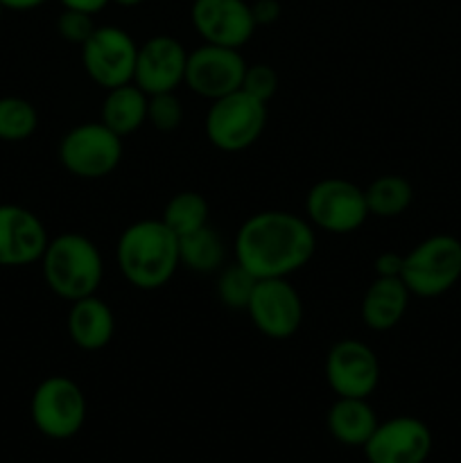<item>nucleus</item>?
Masks as SVG:
<instances>
[{
    "mask_svg": "<svg viewBox=\"0 0 461 463\" xmlns=\"http://www.w3.org/2000/svg\"><path fill=\"white\" fill-rule=\"evenodd\" d=\"M315 251V226L289 211L253 213L233 240L235 262L258 280L289 279L312 260Z\"/></svg>",
    "mask_w": 461,
    "mask_h": 463,
    "instance_id": "nucleus-1",
    "label": "nucleus"
},
{
    "mask_svg": "<svg viewBox=\"0 0 461 463\" xmlns=\"http://www.w3.org/2000/svg\"><path fill=\"white\" fill-rule=\"evenodd\" d=\"M116 262L131 288L140 292L161 289L181 267L179 238L163 220H138L118 238Z\"/></svg>",
    "mask_w": 461,
    "mask_h": 463,
    "instance_id": "nucleus-2",
    "label": "nucleus"
},
{
    "mask_svg": "<svg viewBox=\"0 0 461 463\" xmlns=\"http://www.w3.org/2000/svg\"><path fill=\"white\" fill-rule=\"evenodd\" d=\"M39 262L50 292L68 303L98 294L104 280V260L98 244L75 231L50 240Z\"/></svg>",
    "mask_w": 461,
    "mask_h": 463,
    "instance_id": "nucleus-3",
    "label": "nucleus"
},
{
    "mask_svg": "<svg viewBox=\"0 0 461 463\" xmlns=\"http://www.w3.org/2000/svg\"><path fill=\"white\" fill-rule=\"evenodd\" d=\"M400 279L411 297L434 298L450 292L461 279V240L438 233L416 244L405 256Z\"/></svg>",
    "mask_w": 461,
    "mask_h": 463,
    "instance_id": "nucleus-4",
    "label": "nucleus"
},
{
    "mask_svg": "<svg viewBox=\"0 0 461 463\" xmlns=\"http://www.w3.org/2000/svg\"><path fill=\"white\" fill-rule=\"evenodd\" d=\"M265 127L267 104L242 89L220 99H212L206 118H203V131H206L208 143L226 154L244 152L256 145Z\"/></svg>",
    "mask_w": 461,
    "mask_h": 463,
    "instance_id": "nucleus-5",
    "label": "nucleus"
},
{
    "mask_svg": "<svg viewBox=\"0 0 461 463\" xmlns=\"http://www.w3.org/2000/svg\"><path fill=\"white\" fill-rule=\"evenodd\" d=\"M30 416L43 437L52 441L72 439L86 423L84 392L68 375H50L32 393Z\"/></svg>",
    "mask_w": 461,
    "mask_h": 463,
    "instance_id": "nucleus-6",
    "label": "nucleus"
},
{
    "mask_svg": "<svg viewBox=\"0 0 461 463\" xmlns=\"http://www.w3.org/2000/svg\"><path fill=\"white\" fill-rule=\"evenodd\" d=\"M122 138L104 122H81L59 140V163L77 179H104L122 161Z\"/></svg>",
    "mask_w": 461,
    "mask_h": 463,
    "instance_id": "nucleus-7",
    "label": "nucleus"
},
{
    "mask_svg": "<svg viewBox=\"0 0 461 463\" xmlns=\"http://www.w3.org/2000/svg\"><path fill=\"white\" fill-rule=\"evenodd\" d=\"M307 222L333 235L355 233L369 220L364 188L342 176L316 181L306 197Z\"/></svg>",
    "mask_w": 461,
    "mask_h": 463,
    "instance_id": "nucleus-8",
    "label": "nucleus"
},
{
    "mask_svg": "<svg viewBox=\"0 0 461 463\" xmlns=\"http://www.w3.org/2000/svg\"><path fill=\"white\" fill-rule=\"evenodd\" d=\"M80 48L84 72L99 89L108 90L134 81L138 43L127 30L118 25H98Z\"/></svg>",
    "mask_w": 461,
    "mask_h": 463,
    "instance_id": "nucleus-9",
    "label": "nucleus"
},
{
    "mask_svg": "<svg viewBox=\"0 0 461 463\" xmlns=\"http://www.w3.org/2000/svg\"><path fill=\"white\" fill-rule=\"evenodd\" d=\"M249 319L269 339H289L303 326V298L289 279H262L247 306Z\"/></svg>",
    "mask_w": 461,
    "mask_h": 463,
    "instance_id": "nucleus-10",
    "label": "nucleus"
},
{
    "mask_svg": "<svg viewBox=\"0 0 461 463\" xmlns=\"http://www.w3.org/2000/svg\"><path fill=\"white\" fill-rule=\"evenodd\" d=\"M247 66V59L240 50L203 43L188 52L183 84L199 98L212 102L242 89Z\"/></svg>",
    "mask_w": 461,
    "mask_h": 463,
    "instance_id": "nucleus-11",
    "label": "nucleus"
},
{
    "mask_svg": "<svg viewBox=\"0 0 461 463\" xmlns=\"http://www.w3.org/2000/svg\"><path fill=\"white\" fill-rule=\"evenodd\" d=\"M325 380L337 398H371L380 384L378 355L360 339H339L325 355Z\"/></svg>",
    "mask_w": 461,
    "mask_h": 463,
    "instance_id": "nucleus-12",
    "label": "nucleus"
},
{
    "mask_svg": "<svg viewBox=\"0 0 461 463\" xmlns=\"http://www.w3.org/2000/svg\"><path fill=\"white\" fill-rule=\"evenodd\" d=\"M369 463H425L432 452V432L414 416H396L378 423L362 448Z\"/></svg>",
    "mask_w": 461,
    "mask_h": 463,
    "instance_id": "nucleus-13",
    "label": "nucleus"
},
{
    "mask_svg": "<svg viewBox=\"0 0 461 463\" xmlns=\"http://www.w3.org/2000/svg\"><path fill=\"white\" fill-rule=\"evenodd\" d=\"M190 21L203 43L235 50L247 45L258 27L247 0H194Z\"/></svg>",
    "mask_w": 461,
    "mask_h": 463,
    "instance_id": "nucleus-14",
    "label": "nucleus"
},
{
    "mask_svg": "<svg viewBox=\"0 0 461 463\" xmlns=\"http://www.w3.org/2000/svg\"><path fill=\"white\" fill-rule=\"evenodd\" d=\"M188 50L170 34H156L138 45L134 84L147 95L174 93L185 81Z\"/></svg>",
    "mask_w": 461,
    "mask_h": 463,
    "instance_id": "nucleus-15",
    "label": "nucleus"
},
{
    "mask_svg": "<svg viewBox=\"0 0 461 463\" xmlns=\"http://www.w3.org/2000/svg\"><path fill=\"white\" fill-rule=\"evenodd\" d=\"M50 238L36 213L18 203H0V267L39 262Z\"/></svg>",
    "mask_w": 461,
    "mask_h": 463,
    "instance_id": "nucleus-16",
    "label": "nucleus"
},
{
    "mask_svg": "<svg viewBox=\"0 0 461 463\" xmlns=\"http://www.w3.org/2000/svg\"><path fill=\"white\" fill-rule=\"evenodd\" d=\"M68 337L77 348L86 353L102 351L116 335V317L107 301L99 297H86L71 303L68 310Z\"/></svg>",
    "mask_w": 461,
    "mask_h": 463,
    "instance_id": "nucleus-17",
    "label": "nucleus"
},
{
    "mask_svg": "<svg viewBox=\"0 0 461 463\" xmlns=\"http://www.w3.org/2000/svg\"><path fill=\"white\" fill-rule=\"evenodd\" d=\"M409 289L402 279H378L366 288L362 298V321L373 333H387L396 328L409 307Z\"/></svg>",
    "mask_w": 461,
    "mask_h": 463,
    "instance_id": "nucleus-18",
    "label": "nucleus"
},
{
    "mask_svg": "<svg viewBox=\"0 0 461 463\" xmlns=\"http://www.w3.org/2000/svg\"><path fill=\"white\" fill-rule=\"evenodd\" d=\"M378 423L369 398H337L325 416L330 437L348 448H364Z\"/></svg>",
    "mask_w": 461,
    "mask_h": 463,
    "instance_id": "nucleus-19",
    "label": "nucleus"
},
{
    "mask_svg": "<svg viewBox=\"0 0 461 463\" xmlns=\"http://www.w3.org/2000/svg\"><path fill=\"white\" fill-rule=\"evenodd\" d=\"M149 95L131 81V84L108 89L99 109V122L108 127L120 138L136 134L147 122Z\"/></svg>",
    "mask_w": 461,
    "mask_h": 463,
    "instance_id": "nucleus-20",
    "label": "nucleus"
},
{
    "mask_svg": "<svg viewBox=\"0 0 461 463\" xmlns=\"http://www.w3.org/2000/svg\"><path fill=\"white\" fill-rule=\"evenodd\" d=\"M181 267L194 274H212L226 262V242L211 224L179 238Z\"/></svg>",
    "mask_w": 461,
    "mask_h": 463,
    "instance_id": "nucleus-21",
    "label": "nucleus"
},
{
    "mask_svg": "<svg viewBox=\"0 0 461 463\" xmlns=\"http://www.w3.org/2000/svg\"><path fill=\"white\" fill-rule=\"evenodd\" d=\"M364 194L369 215L382 217V220L400 217L414 202V188L405 176L398 175L378 176L371 181L369 188H364Z\"/></svg>",
    "mask_w": 461,
    "mask_h": 463,
    "instance_id": "nucleus-22",
    "label": "nucleus"
},
{
    "mask_svg": "<svg viewBox=\"0 0 461 463\" xmlns=\"http://www.w3.org/2000/svg\"><path fill=\"white\" fill-rule=\"evenodd\" d=\"M208 217H211V206H208L206 197L194 190H183V193L172 194L170 202L163 208L161 220L176 238H183V235L206 226Z\"/></svg>",
    "mask_w": 461,
    "mask_h": 463,
    "instance_id": "nucleus-23",
    "label": "nucleus"
},
{
    "mask_svg": "<svg viewBox=\"0 0 461 463\" xmlns=\"http://www.w3.org/2000/svg\"><path fill=\"white\" fill-rule=\"evenodd\" d=\"M39 127V113L34 104L18 95L0 98V140L3 143H23L34 136Z\"/></svg>",
    "mask_w": 461,
    "mask_h": 463,
    "instance_id": "nucleus-24",
    "label": "nucleus"
},
{
    "mask_svg": "<svg viewBox=\"0 0 461 463\" xmlns=\"http://www.w3.org/2000/svg\"><path fill=\"white\" fill-rule=\"evenodd\" d=\"M258 279L249 274L242 265L233 262V265L224 267L217 279V298L229 310H244L247 312L251 294L256 289Z\"/></svg>",
    "mask_w": 461,
    "mask_h": 463,
    "instance_id": "nucleus-25",
    "label": "nucleus"
},
{
    "mask_svg": "<svg viewBox=\"0 0 461 463\" xmlns=\"http://www.w3.org/2000/svg\"><path fill=\"white\" fill-rule=\"evenodd\" d=\"M147 122L163 134L179 129L181 122H183V104L176 98V90L174 93L149 95Z\"/></svg>",
    "mask_w": 461,
    "mask_h": 463,
    "instance_id": "nucleus-26",
    "label": "nucleus"
},
{
    "mask_svg": "<svg viewBox=\"0 0 461 463\" xmlns=\"http://www.w3.org/2000/svg\"><path fill=\"white\" fill-rule=\"evenodd\" d=\"M242 90L267 104L278 90V72L269 63H249L242 80Z\"/></svg>",
    "mask_w": 461,
    "mask_h": 463,
    "instance_id": "nucleus-27",
    "label": "nucleus"
},
{
    "mask_svg": "<svg viewBox=\"0 0 461 463\" xmlns=\"http://www.w3.org/2000/svg\"><path fill=\"white\" fill-rule=\"evenodd\" d=\"M95 21L90 14L75 12V9H63L57 18V32L68 43L81 45L95 32Z\"/></svg>",
    "mask_w": 461,
    "mask_h": 463,
    "instance_id": "nucleus-28",
    "label": "nucleus"
},
{
    "mask_svg": "<svg viewBox=\"0 0 461 463\" xmlns=\"http://www.w3.org/2000/svg\"><path fill=\"white\" fill-rule=\"evenodd\" d=\"M402 262H405V256L393 251H384L375 258L373 269L378 279H400L402 274Z\"/></svg>",
    "mask_w": 461,
    "mask_h": 463,
    "instance_id": "nucleus-29",
    "label": "nucleus"
},
{
    "mask_svg": "<svg viewBox=\"0 0 461 463\" xmlns=\"http://www.w3.org/2000/svg\"><path fill=\"white\" fill-rule=\"evenodd\" d=\"M251 14L258 27L274 25V23L280 18V14H283V7H280L278 0H253Z\"/></svg>",
    "mask_w": 461,
    "mask_h": 463,
    "instance_id": "nucleus-30",
    "label": "nucleus"
},
{
    "mask_svg": "<svg viewBox=\"0 0 461 463\" xmlns=\"http://www.w3.org/2000/svg\"><path fill=\"white\" fill-rule=\"evenodd\" d=\"M63 9H75V12H84L95 16V14L102 12L111 0H59Z\"/></svg>",
    "mask_w": 461,
    "mask_h": 463,
    "instance_id": "nucleus-31",
    "label": "nucleus"
},
{
    "mask_svg": "<svg viewBox=\"0 0 461 463\" xmlns=\"http://www.w3.org/2000/svg\"><path fill=\"white\" fill-rule=\"evenodd\" d=\"M48 0H0L5 9H12V12H30V9L41 7Z\"/></svg>",
    "mask_w": 461,
    "mask_h": 463,
    "instance_id": "nucleus-32",
    "label": "nucleus"
},
{
    "mask_svg": "<svg viewBox=\"0 0 461 463\" xmlns=\"http://www.w3.org/2000/svg\"><path fill=\"white\" fill-rule=\"evenodd\" d=\"M111 3L120 5V7H138V5H143L145 0H111Z\"/></svg>",
    "mask_w": 461,
    "mask_h": 463,
    "instance_id": "nucleus-33",
    "label": "nucleus"
},
{
    "mask_svg": "<svg viewBox=\"0 0 461 463\" xmlns=\"http://www.w3.org/2000/svg\"><path fill=\"white\" fill-rule=\"evenodd\" d=\"M3 12H5V7H3V5H0V18H3Z\"/></svg>",
    "mask_w": 461,
    "mask_h": 463,
    "instance_id": "nucleus-34",
    "label": "nucleus"
}]
</instances>
